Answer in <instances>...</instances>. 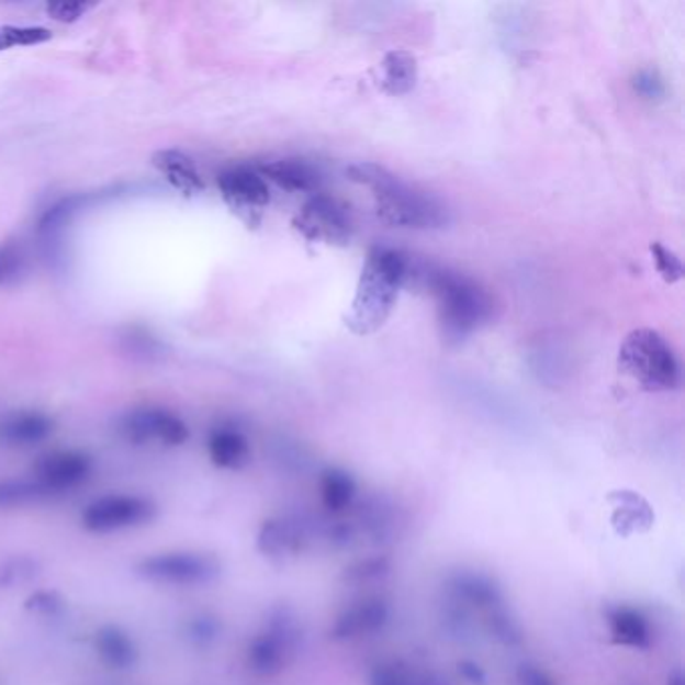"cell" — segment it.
<instances>
[{
    "label": "cell",
    "mask_w": 685,
    "mask_h": 685,
    "mask_svg": "<svg viewBox=\"0 0 685 685\" xmlns=\"http://www.w3.org/2000/svg\"><path fill=\"white\" fill-rule=\"evenodd\" d=\"M45 498H50V495L33 476L0 481V507H24Z\"/></svg>",
    "instance_id": "603a6c76"
},
{
    "label": "cell",
    "mask_w": 685,
    "mask_h": 685,
    "mask_svg": "<svg viewBox=\"0 0 685 685\" xmlns=\"http://www.w3.org/2000/svg\"><path fill=\"white\" fill-rule=\"evenodd\" d=\"M93 7H96L93 2H83V0H59V2L47 4V14L59 23H77Z\"/></svg>",
    "instance_id": "4316f807"
},
{
    "label": "cell",
    "mask_w": 685,
    "mask_h": 685,
    "mask_svg": "<svg viewBox=\"0 0 685 685\" xmlns=\"http://www.w3.org/2000/svg\"><path fill=\"white\" fill-rule=\"evenodd\" d=\"M617 367L643 391H674L680 384V367L670 344L663 340L660 332L651 328L627 334L619 348Z\"/></svg>",
    "instance_id": "3957f363"
},
{
    "label": "cell",
    "mask_w": 685,
    "mask_h": 685,
    "mask_svg": "<svg viewBox=\"0 0 685 685\" xmlns=\"http://www.w3.org/2000/svg\"><path fill=\"white\" fill-rule=\"evenodd\" d=\"M53 38L47 26L38 24H0V50L45 45Z\"/></svg>",
    "instance_id": "cb8c5ba5"
},
{
    "label": "cell",
    "mask_w": 685,
    "mask_h": 685,
    "mask_svg": "<svg viewBox=\"0 0 685 685\" xmlns=\"http://www.w3.org/2000/svg\"><path fill=\"white\" fill-rule=\"evenodd\" d=\"M486 624H489L491 633L501 643H505V645H519V643H523L525 636H523L519 621L508 614L505 605H498L495 609L486 611Z\"/></svg>",
    "instance_id": "d4e9b609"
},
{
    "label": "cell",
    "mask_w": 685,
    "mask_h": 685,
    "mask_svg": "<svg viewBox=\"0 0 685 685\" xmlns=\"http://www.w3.org/2000/svg\"><path fill=\"white\" fill-rule=\"evenodd\" d=\"M667 685H684V675L682 672L677 670L674 674L670 675V680H667Z\"/></svg>",
    "instance_id": "8d00e7d4"
},
{
    "label": "cell",
    "mask_w": 685,
    "mask_h": 685,
    "mask_svg": "<svg viewBox=\"0 0 685 685\" xmlns=\"http://www.w3.org/2000/svg\"><path fill=\"white\" fill-rule=\"evenodd\" d=\"M217 188L232 212L249 224H254L270 203L268 183L258 169L229 167L217 176Z\"/></svg>",
    "instance_id": "30bf717a"
},
{
    "label": "cell",
    "mask_w": 685,
    "mask_h": 685,
    "mask_svg": "<svg viewBox=\"0 0 685 685\" xmlns=\"http://www.w3.org/2000/svg\"><path fill=\"white\" fill-rule=\"evenodd\" d=\"M261 178L270 179L278 188L288 191H310L318 186V176L300 159H276L258 167Z\"/></svg>",
    "instance_id": "d6986e66"
},
{
    "label": "cell",
    "mask_w": 685,
    "mask_h": 685,
    "mask_svg": "<svg viewBox=\"0 0 685 685\" xmlns=\"http://www.w3.org/2000/svg\"><path fill=\"white\" fill-rule=\"evenodd\" d=\"M406 685H452L449 680H445V677H438V675H423L420 680H416V682H408L406 680Z\"/></svg>",
    "instance_id": "d590c367"
},
{
    "label": "cell",
    "mask_w": 685,
    "mask_h": 685,
    "mask_svg": "<svg viewBox=\"0 0 685 685\" xmlns=\"http://www.w3.org/2000/svg\"><path fill=\"white\" fill-rule=\"evenodd\" d=\"M151 164L166 178L167 183L186 198H195L205 190V181L201 178L195 161L179 149L155 151Z\"/></svg>",
    "instance_id": "4fadbf2b"
},
{
    "label": "cell",
    "mask_w": 685,
    "mask_h": 685,
    "mask_svg": "<svg viewBox=\"0 0 685 685\" xmlns=\"http://www.w3.org/2000/svg\"><path fill=\"white\" fill-rule=\"evenodd\" d=\"M615 645L648 650L651 645V626L648 617L636 607L617 605L607 611Z\"/></svg>",
    "instance_id": "9a60e30c"
},
{
    "label": "cell",
    "mask_w": 685,
    "mask_h": 685,
    "mask_svg": "<svg viewBox=\"0 0 685 685\" xmlns=\"http://www.w3.org/2000/svg\"><path fill=\"white\" fill-rule=\"evenodd\" d=\"M450 591L464 603H471L479 609L491 611L498 605H503V591L498 587L491 575L474 573V571H461L450 580Z\"/></svg>",
    "instance_id": "e0dca14e"
},
{
    "label": "cell",
    "mask_w": 685,
    "mask_h": 685,
    "mask_svg": "<svg viewBox=\"0 0 685 685\" xmlns=\"http://www.w3.org/2000/svg\"><path fill=\"white\" fill-rule=\"evenodd\" d=\"M65 607V602L60 599L57 591H36L29 599H26V609L33 614L45 615V617H55L59 615Z\"/></svg>",
    "instance_id": "f546056e"
},
{
    "label": "cell",
    "mask_w": 685,
    "mask_h": 685,
    "mask_svg": "<svg viewBox=\"0 0 685 685\" xmlns=\"http://www.w3.org/2000/svg\"><path fill=\"white\" fill-rule=\"evenodd\" d=\"M459 674L467 684L471 685H486L485 670L474 662H461L459 663Z\"/></svg>",
    "instance_id": "e575fe53"
},
{
    "label": "cell",
    "mask_w": 685,
    "mask_h": 685,
    "mask_svg": "<svg viewBox=\"0 0 685 685\" xmlns=\"http://www.w3.org/2000/svg\"><path fill=\"white\" fill-rule=\"evenodd\" d=\"M23 272L24 261L21 251L12 246H0V285L19 282Z\"/></svg>",
    "instance_id": "83f0119b"
},
{
    "label": "cell",
    "mask_w": 685,
    "mask_h": 685,
    "mask_svg": "<svg viewBox=\"0 0 685 685\" xmlns=\"http://www.w3.org/2000/svg\"><path fill=\"white\" fill-rule=\"evenodd\" d=\"M295 232L310 242L319 244H346L352 234L350 213L340 201L332 200L326 195H316L307 201L306 205L295 215Z\"/></svg>",
    "instance_id": "ba28073f"
},
{
    "label": "cell",
    "mask_w": 685,
    "mask_h": 685,
    "mask_svg": "<svg viewBox=\"0 0 685 685\" xmlns=\"http://www.w3.org/2000/svg\"><path fill=\"white\" fill-rule=\"evenodd\" d=\"M154 503L139 495H105L89 503L83 510V527L87 531L113 532L131 527H142L154 520Z\"/></svg>",
    "instance_id": "52a82bcc"
},
{
    "label": "cell",
    "mask_w": 685,
    "mask_h": 685,
    "mask_svg": "<svg viewBox=\"0 0 685 685\" xmlns=\"http://www.w3.org/2000/svg\"><path fill=\"white\" fill-rule=\"evenodd\" d=\"M222 571L220 561L205 553H159V555L147 557L137 565V573L147 581L164 583V585H179V587H191V585H205L215 580Z\"/></svg>",
    "instance_id": "8992f818"
},
{
    "label": "cell",
    "mask_w": 685,
    "mask_h": 685,
    "mask_svg": "<svg viewBox=\"0 0 685 685\" xmlns=\"http://www.w3.org/2000/svg\"><path fill=\"white\" fill-rule=\"evenodd\" d=\"M633 85H636V89H638L639 93L643 97H648V99H655V97L663 96V83L658 79V75H653L651 71L639 72Z\"/></svg>",
    "instance_id": "1f68e13d"
},
{
    "label": "cell",
    "mask_w": 685,
    "mask_h": 685,
    "mask_svg": "<svg viewBox=\"0 0 685 685\" xmlns=\"http://www.w3.org/2000/svg\"><path fill=\"white\" fill-rule=\"evenodd\" d=\"M121 433L133 445L161 442L167 447H179L190 438V428L183 418L157 406H143L125 414L121 420Z\"/></svg>",
    "instance_id": "9c48e42d"
},
{
    "label": "cell",
    "mask_w": 685,
    "mask_h": 685,
    "mask_svg": "<svg viewBox=\"0 0 685 685\" xmlns=\"http://www.w3.org/2000/svg\"><path fill=\"white\" fill-rule=\"evenodd\" d=\"M207 452L215 467L227 471H239L249 462L248 438L234 426H220L207 438Z\"/></svg>",
    "instance_id": "2e32d148"
},
{
    "label": "cell",
    "mask_w": 685,
    "mask_h": 685,
    "mask_svg": "<svg viewBox=\"0 0 685 685\" xmlns=\"http://www.w3.org/2000/svg\"><path fill=\"white\" fill-rule=\"evenodd\" d=\"M346 571H348L346 573L348 580H377L380 575L389 573V559H384V557L368 559V561H362V563H358L355 568L346 569Z\"/></svg>",
    "instance_id": "4dcf8cb0"
},
{
    "label": "cell",
    "mask_w": 685,
    "mask_h": 685,
    "mask_svg": "<svg viewBox=\"0 0 685 685\" xmlns=\"http://www.w3.org/2000/svg\"><path fill=\"white\" fill-rule=\"evenodd\" d=\"M300 543V535L294 525L284 520H266L258 535V547L268 557H280L292 551Z\"/></svg>",
    "instance_id": "7402d4cb"
},
{
    "label": "cell",
    "mask_w": 685,
    "mask_h": 685,
    "mask_svg": "<svg viewBox=\"0 0 685 685\" xmlns=\"http://www.w3.org/2000/svg\"><path fill=\"white\" fill-rule=\"evenodd\" d=\"M300 641V629L290 609L273 611L268 627L256 636L248 648L249 667L260 675H273L284 670Z\"/></svg>",
    "instance_id": "5b68a950"
},
{
    "label": "cell",
    "mask_w": 685,
    "mask_h": 685,
    "mask_svg": "<svg viewBox=\"0 0 685 685\" xmlns=\"http://www.w3.org/2000/svg\"><path fill=\"white\" fill-rule=\"evenodd\" d=\"M389 617L391 609L386 602H382L379 597L360 602L338 617L336 626L332 629V638L350 639L377 633L389 624Z\"/></svg>",
    "instance_id": "5bb4252c"
},
{
    "label": "cell",
    "mask_w": 685,
    "mask_h": 685,
    "mask_svg": "<svg viewBox=\"0 0 685 685\" xmlns=\"http://www.w3.org/2000/svg\"><path fill=\"white\" fill-rule=\"evenodd\" d=\"M348 176L372 190L377 215L384 224L413 229H437L447 224V212L435 198L402 183L384 167L358 164L348 169Z\"/></svg>",
    "instance_id": "7a4b0ae2"
},
{
    "label": "cell",
    "mask_w": 685,
    "mask_h": 685,
    "mask_svg": "<svg viewBox=\"0 0 685 685\" xmlns=\"http://www.w3.org/2000/svg\"><path fill=\"white\" fill-rule=\"evenodd\" d=\"M650 251L651 256H653V261H655V268H658V272L662 273L665 282L674 284L677 280H682L684 268H682V261L675 256L674 251L663 248L662 244H651Z\"/></svg>",
    "instance_id": "484cf974"
},
{
    "label": "cell",
    "mask_w": 685,
    "mask_h": 685,
    "mask_svg": "<svg viewBox=\"0 0 685 685\" xmlns=\"http://www.w3.org/2000/svg\"><path fill=\"white\" fill-rule=\"evenodd\" d=\"M517 677H519L520 685H553L551 677L535 665H520Z\"/></svg>",
    "instance_id": "d6a6232c"
},
{
    "label": "cell",
    "mask_w": 685,
    "mask_h": 685,
    "mask_svg": "<svg viewBox=\"0 0 685 685\" xmlns=\"http://www.w3.org/2000/svg\"><path fill=\"white\" fill-rule=\"evenodd\" d=\"M93 473V459L83 450H53L43 454L33 467V479L48 495L69 493L83 485Z\"/></svg>",
    "instance_id": "8fae6325"
},
{
    "label": "cell",
    "mask_w": 685,
    "mask_h": 685,
    "mask_svg": "<svg viewBox=\"0 0 685 685\" xmlns=\"http://www.w3.org/2000/svg\"><path fill=\"white\" fill-rule=\"evenodd\" d=\"M372 685H406V677L389 665L377 667L372 674Z\"/></svg>",
    "instance_id": "836d02e7"
},
{
    "label": "cell",
    "mask_w": 685,
    "mask_h": 685,
    "mask_svg": "<svg viewBox=\"0 0 685 685\" xmlns=\"http://www.w3.org/2000/svg\"><path fill=\"white\" fill-rule=\"evenodd\" d=\"M220 631H222V626L212 615H198L188 624V636L198 645L212 643L213 639L220 636Z\"/></svg>",
    "instance_id": "f1b7e54d"
},
{
    "label": "cell",
    "mask_w": 685,
    "mask_h": 685,
    "mask_svg": "<svg viewBox=\"0 0 685 685\" xmlns=\"http://www.w3.org/2000/svg\"><path fill=\"white\" fill-rule=\"evenodd\" d=\"M380 85L389 96H406L411 93L418 79L416 59L408 50H391L380 65Z\"/></svg>",
    "instance_id": "ffe728a7"
},
{
    "label": "cell",
    "mask_w": 685,
    "mask_h": 685,
    "mask_svg": "<svg viewBox=\"0 0 685 685\" xmlns=\"http://www.w3.org/2000/svg\"><path fill=\"white\" fill-rule=\"evenodd\" d=\"M96 650L101 662L111 670H130L139 658L135 641L119 626H103L97 629Z\"/></svg>",
    "instance_id": "ac0fdd59"
},
{
    "label": "cell",
    "mask_w": 685,
    "mask_h": 685,
    "mask_svg": "<svg viewBox=\"0 0 685 685\" xmlns=\"http://www.w3.org/2000/svg\"><path fill=\"white\" fill-rule=\"evenodd\" d=\"M406 278L408 261L401 251L391 248L372 249L360 272L352 307L344 318L348 330L356 336L379 332L391 318Z\"/></svg>",
    "instance_id": "6da1fadb"
},
{
    "label": "cell",
    "mask_w": 685,
    "mask_h": 685,
    "mask_svg": "<svg viewBox=\"0 0 685 685\" xmlns=\"http://www.w3.org/2000/svg\"><path fill=\"white\" fill-rule=\"evenodd\" d=\"M55 423L38 411H14L0 418V440L9 447H33L47 440Z\"/></svg>",
    "instance_id": "7c38bea8"
},
{
    "label": "cell",
    "mask_w": 685,
    "mask_h": 685,
    "mask_svg": "<svg viewBox=\"0 0 685 685\" xmlns=\"http://www.w3.org/2000/svg\"><path fill=\"white\" fill-rule=\"evenodd\" d=\"M319 495L324 507L332 513H340L350 507L356 496L355 479L343 469H328L319 479Z\"/></svg>",
    "instance_id": "44dd1931"
},
{
    "label": "cell",
    "mask_w": 685,
    "mask_h": 685,
    "mask_svg": "<svg viewBox=\"0 0 685 685\" xmlns=\"http://www.w3.org/2000/svg\"><path fill=\"white\" fill-rule=\"evenodd\" d=\"M428 284L437 297L440 324L449 338L462 340L491 316V300L485 290L461 273L438 270L430 273Z\"/></svg>",
    "instance_id": "277c9868"
}]
</instances>
